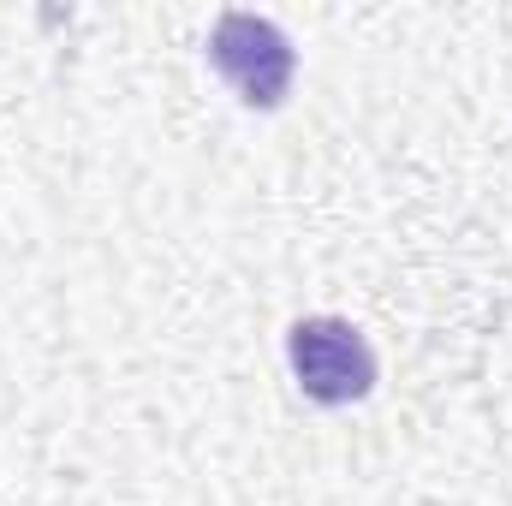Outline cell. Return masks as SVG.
I'll list each match as a JSON object with an SVG mask.
<instances>
[{"instance_id":"6da1fadb","label":"cell","mask_w":512,"mask_h":506,"mask_svg":"<svg viewBox=\"0 0 512 506\" xmlns=\"http://www.w3.org/2000/svg\"><path fill=\"white\" fill-rule=\"evenodd\" d=\"M292 376L316 405H352L376 387V352L370 340L340 316H310L292 328Z\"/></svg>"},{"instance_id":"7a4b0ae2","label":"cell","mask_w":512,"mask_h":506,"mask_svg":"<svg viewBox=\"0 0 512 506\" xmlns=\"http://www.w3.org/2000/svg\"><path fill=\"white\" fill-rule=\"evenodd\" d=\"M209 60L239 90V102H251V108H274L286 96V84H292V42L256 12H227L215 24Z\"/></svg>"}]
</instances>
